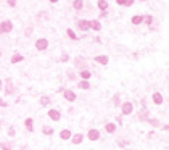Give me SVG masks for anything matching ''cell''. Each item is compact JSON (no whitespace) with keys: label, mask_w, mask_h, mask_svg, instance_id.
Listing matches in <instances>:
<instances>
[{"label":"cell","mask_w":169,"mask_h":150,"mask_svg":"<svg viewBox=\"0 0 169 150\" xmlns=\"http://www.w3.org/2000/svg\"><path fill=\"white\" fill-rule=\"evenodd\" d=\"M42 132L45 136H52L53 134V128H50V126H42Z\"/></svg>","instance_id":"obj_24"},{"label":"cell","mask_w":169,"mask_h":150,"mask_svg":"<svg viewBox=\"0 0 169 150\" xmlns=\"http://www.w3.org/2000/svg\"><path fill=\"white\" fill-rule=\"evenodd\" d=\"M82 141H84V136H82L81 132H77V134H74V136H72V137H71V142H72V144H74V145H79V144H82Z\"/></svg>","instance_id":"obj_9"},{"label":"cell","mask_w":169,"mask_h":150,"mask_svg":"<svg viewBox=\"0 0 169 150\" xmlns=\"http://www.w3.org/2000/svg\"><path fill=\"white\" fill-rule=\"evenodd\" d=\"M34 120H32V118H26V120H24V126H26V128H27V131H29V132H32L34 131Z\"/></svg>","instance_id":"obj_16"},{"label":"cell","mask_w":169,"mask_h":150,"mask_svg":"<svg viewBox=\"0 0 169 150\" xmlns=\"http://www.w3.org/2000/svg\"><path fill=\"white\" fill-rule=\"evenodd\" d=\"M24 60V57L21 55V53H15V55H11V63L15 65V63H19V61H23Z\"/></svg>","instance_id":"obj_22"},{"label":"cell","mask_w":169,"mask_h":150,"mask_svg":"<svg viewBox=\"0 0 169 150\" xmlns=\"http://www.w3.org/2000/svg\"><path fill=\"white\" fill-rule=\"evenodd\" d=\"M5 83H6V87H5V92H6V95H11V94H15V84H13V79H10V78H8V79H6L5 81Z\"/></svg>","instance_id":"obj_5"},{"label":"cell","mask_w":169,"mask_h":150,"mask_svg":"<svg viewBox=\"0 0 169 150\" xmlns=\"http://www.w3.org/2000/svg\"><path fill=\"white\" fill-rule=\"evenodd\" d=\"M108 57H106V55H97L95 57V61H97V63H98V65H108Z\"/></svg>","instance_id":"obj_15"},{"label":"cell","mask_w":169,"mask_h":150,"mask_svg":"<svg viewBox=\"0 0 169 150\" xmlns=\"http://www.w3.org/2000/svg\"><path fill=\"white\" fill-rule=\"evenodd\" d=\"M116 3L118 5H126V0H116Z\"/></svg>","instance_id":"obj_35"},{"label":"cell","mask_w":169,"mask_h":150,"mask_svg":"<svg viewBox=\"0 0 169 150\" xmlns=\"http://www.w3.org/2000/svg\"><path fill=\"white\" fill-rule=\"evenodd\" d=\"M0 107H3V108H5V107H6V102H5V100H3V98H0Z\"/></svg>","instance_id":"obj_32"},{"label":"cell","mask_w":169,"mask_h":150,"mask_svg":"<svg viewBox=\"0 0 169 150\" xmlns=\"http://www.w3.org/2000/svg\"><path fill=\"white\" fill-rule=\"evenodd\" d=\"M71 137H72V134H71L69 129H63V131L60 132V139H61V141H71Z\"/></svg>","instance_id":"obj_10"},{"label":"cell","mask_w":169,"mask_h":150,"mask_svg":"<svg viewBox=\"0 0 169 150\" xmlns=\"http://www.w3.org/2000/svg\"><path fill=\"white\" fill-rule=\"evenodd\" d=\"M132 111H134V105H132V102H124V103L121 105V113H122L124 116L130 115Z\"/></svg>","instance_id":"obj_2"},{"label":"cell","mask_w":169,"mask_h":150,"mask_svg":"<svg viewBox=\"0 0 169 150\" xmlns=\"http://www.w3.org/2000/svg\"><path fill=\"white\" fill-rule=\"evenodd\" d=\"M50 97H47V95H44V97H40V105H42V107H48V105H50Z\"/></svg>","instance_id":"obj_23"},{"label":"cell","mask_w":169,"mask_h":150,"mask_svg":"<svg viewBox=\"0 0 169 150\" xmlns=\"http://www.w3.org/2000/svg\"><path fill=\"white\" fill-rule=\"evenodd\" d=\"M48 118H50L52 121H60V118H61V115H60V111L58 110H55V108H52V110H48Z\"/></svg>","instance_id":"obj_6"},{"label":"cell","mask_w":169,"mask_h":150,"mask_svg":"<svg viewBox=\"0 0 169 150\" xmlns=\"http://www.w3.org/2000/svg\"><path fill=\"white\" fill-rule=\"evenodd\" d=\"M66 34H68V37H69V39H72V40H77V36L74 34V31H72L71 28H68V29H66Z\"/></svg>","instance_id":"obj_25"},{"label":"cell","mask_w":169,"mask_h":150,"mask_svg":"<svg viewBox=\"0 0 169 150\" xmlns=\"http://www.w3.org/2000/svg\"><path fill=\"white\" fill-rule=\"evenodd\" d=\"M79 29L81 31H87V29H90V21L89 19H79Z\"/></svg>","instance_id":"obj_8"},{"label":"cell","mask_w":169,"mask_h":150,"mask_svg":"<svg viewBox=\"0 0 169 150\" xmlns=\"http://www.w3.org/2000/svg\"><path fill=\"white\" fill-rule=\"evenodd\" d=\"M79 76H81L82 79L89 81V79H90V76H92V73H90V71H89V70H82L81 73H79Z\"/></svg>","instance_id":"obj_21"},{"label":"cell","mask_w":169,"mask_h":150,"mask_svg":"<svg viewBox=\"0 0 169 150\" xmlns=\"http://www.w3.org/2000/svg\"><path fill=\"white\" fill-rule=\"evenodd\" d=\"M68 60H69V55H68V53L61 55V58H60V61H68Z\"/></svg>","instance_id":"obj_30"},{"label":"cell","mask_w":169,"mask_h":150,"mask_svg":"<svg viewBox=\"0 0 169 150\" xmlns=\"http://www.w3.org/2000/svg\"><path fill=\"white\" fill-rule=\"evenodd\" d=\"M143 21L147 23V24H150V26H151V23H153V16H151V15H147V16H145V19H143Z\"/></svg>","instance_id":"obj_28"},{"label":"cell","mask_w":169,"mask_h":150,"mask_svg":"<svg viewBox=\"0 0 169 150\" xmlns=\"http://www.w3.org/2000/svg\"><path fill=\"white\" fill-rule=\"evenodd\" d=\"M90 29L100 31V29H102V23H100L98 19H92V21H90Z\"/></svg>","instance_id":"obj_17"},{"label":"cell","mask_w":169,"mask_h":150,"mask_svg":"<svg viewBox=\"0 0 169 150\" xmlns=\"http://www.w3.org/2000/svg\"><path fill=\"white\" fill-rule=\"evenodd\" d=\"M2 89H3V81L0 79V90H2Z\"/></svg>","instance_id":"obj_36"},{"label":"cell","mask_w":169,"mask_h":150,"mask_svg":"<svg viewBox=\"0 0 169 150\" xmlns=\"http://www.w3.org/2000/svg\"><path fill=\"white\" fill-rule=\"evenodd\" d=\"M143 19H145V16H142V15H135V16H132V24L134 26H139V24H142L143 23Z\"/></svg>","instance_id":"obj_13"},{"label":"cell","mask_w":169,"mask_h":150,"mask_svg":"<svg viewBox=\"0 0 169 150\" xmlns=\"http://www.w3.org/2000/svg\"><path fill=\"white\" fill-rule=\"evenodd\" d=\"M82 6H84V2L82 0H72V8L74 10H82Z\"/></svg>","instance_id":"obj_20"},{"label":"cell","mask_w":169,"mask_h":150,"mask_svg":"<svg viewBox=\"0 0 169 150\" xmlns=\"http://www.w3.org/2000/svg\"><path fill=\"white\" fill-rule=\"evenodd\" d=\"M48 2H50V3H57L58 0H48Z\"/></svg>","instance_id":"obj_37"},{"label":"cell","mask_w":169,"mask_h":150,"mask_svg":"<svg viewBox=\"0 0 169 150\" xmlns=\"http://www.w3.org/2000/svg\"><path fill=\"white\" fill-rule=\"evenodd\" d=\"M63 97L66 98L68 102H74L76 98H77V97H76V94H74V92L69 90V89H64V90H63Z\"/></svg>","instance_id":"obj_7"},{"label":"cell","mask_w":169,"mask_h":150,"mask_svg":"<svg viewBox=\"0 0 169 150\" xmlns=\"http://www.w3.org/2000/svg\"><path fill=\"white\" fill-rule=\"evenodd\" d=\"M8 5L10 6H15L16 5V0H8Z\"/></svg>","instance_id":"obj_33"},{"label":"cell","mask_w":169,"mask_h":150,"mask_svg":"<svg viewBox=\"0 0 169 150\" xmlns=\"http://www.w3.org/2000/svg\"><path fill=\"white\" fill-rule=\"evenodd\" d=\"M105 131L108 132V134H115V132H116V124H115V123H106V124H105Z\"/></svg>","instance_id":"obj_14"},{"label":"cell","mask_w":169,"mask_h":150,"mask_svg":"<svg viewBox=\"0 0 169 150\" xmlns=\"http://www.w3.org/2000/svg\"><path fill=\"white\" fill-rule=\"evenodd\" d=\"M47 47H48V40L47 39H37L36 40V49L39 50V52L47 50Z\"/></svg>","instance_id":"obj_4"},{"label":"cell","mask_w":169,"mask_h":150,"mask_svg":"<svg viewBox=\"0 0 169 150\" xmlns=\"http://www.w3.org/2000/svg\"><path fill=\"white\" fill-rule=\"evenodd\" d=\"M16 136V129L15 128H8V137H15Z\"/></svg>","instance_id":"obj_29"},{"label":"cell","mask_w":169,"mask_h":150,"mask_svg":"<svg viewBox=\"0 0 169 150\" xmlns=\"http://www.w3.org/2000/svg\"><path fill=\"white\" fill-rule=\"evenodd\" d=\"M0 150H13V144L10 141H0Z\"/></svg>","instance_id":"obj_12"},{"label":"cell","mask_w":169,"mask_h":150,"mask_svg":"<svg viewBox=\"0 0 169 150\" xmlns=\"http://www.w3.org/2000/svg\"><path fill=\"white\" fill-rule=\"evenodd\" d=\"M134 2H135V0H126V5H124V6H130Z\"/></svg>","instance_id":"obj_31"},{"label":"cell","mask_w":169,"mask_h":150,"mask_svg":"<svg viewBox=\"0 0 169 150\" xmlns=\"http://www.w3.org/2000/svg\"><path fill=\"white\" fill-rule=\"evenodd\" d=\"M13 31V23L10 19H5V21H0V34H8Z\"/></svg>","instance_id":"obj_1"},{"label":"cell","mask_w":169,"mask_h":150,"mask_svg":"<svg viewBox=\"0 0 169 150\" xmlns=\"http://www.w3.org/2000/svg\"><path fill=\"white\" fill-rule=\"evenodd\" d=\"M97 5H98L100 11H106V8H108V2H106V0H98Z\"/></svg>","instance_id":"obj_18"},{"label":"cell","mask_w":169,"mask_h":150,"mask_svg":"<svg viewBox=\"0 0 169 150\" xmlns=\"http://www.w3.org/2000/svg\"><path fill=\"white\" fill-rule=\"evenodd\" d=\"M31 34H32V28H27L26 29V36H31Z\"/></svg>","instance_id":"obj_34"},{"label":"cell","mask_w":169,"mask_h":150,"mask_svg":"<svg viewBox=\"0 0 169 150\" xmlns=\"http://www.w3.org/2000/svg\"><path fill=\"white\" fill-rule=\"evenodd\" d=\"M87 139H89V141H92V142L98 141V139H100V131H98V129H89V131H87Z\"/></svg>","instance_id":"obj_3"},{"label":"cell","mask_w":169,"mask_h":150,"mask_svg":"<svg viewBox=\"0 0 169 150\" xmlns=\"http://www.w3.org/2000/svg\"><path fill=\"white\" fill-rule=\"evenodd\" d=\"M113 103H115L116 107H119V105H122V103H121V100H119V95H118V94H116L115 97H113Z\"/></svg>","instance_id":"obj_27"},{"label":"cell","mask_w":169,"mask_h":150,"mask_svg":"<svg viewBox=\"0 0 169 150\" xmlns=\"http://www.w3.org/2000/svg\"><path fill=\"white\" fill-rule=\"evenodd\" d=\"M2 124H3V121H2V120H0V128H2Z\"/></svg>","instance_id":"obj_38"},{"label":"cell","mask_w":169,"mask_h":150,"mask_svg":"<svg viewBox=\"0 0 169 150\" xmlns=\"http://www.w3.org/2000/svg\"><path fill=\"white\" fill-rule=\"evenodd\" d=\"M147 121L150 123L151 126H155V128H156V126H160V121H158V120H155V118H148Z\"/></svg>","instance_id":"obj_26"},{"label":"cell","mask_w":169,"mask_h":150,"mask_svg":"<svg viewBox=\"0 0 169 150\" xmlns=\"http://www.w3.org/2000/svg\"><path fill=\"white\" fill-rule=\"evenodd\" d=\"M140 2H145V0H140Z\"/></svg>","instance_id":"obj_39"},{"label":"cell","mask_w":169,"mask_h":150,"mask_svg":"<svg viewBox=\"0 0 169 150\" xmlns=\"http://www.w3.org/2000/svg\"><path fill=\"white\" fill-rule=\"evenodd\" d=\"M77 87H79V89H84V90H87V89H90V83H89V81H85V79H82L81 83L77 84Z\"/></svg>","instance_id":"obj_19"},{"label":"cell","mask_w":169,"mask_h":150,"mask_svg":"<svg viewBox=\"0 0 169 150\" xmlns=\"http://www.w3.org/2000/svg\"><path fill=\"white\" fill-rule=\"evenodd\" d=\"M151 98H153V103L155 105H161V103H163V95H161L160 94V92H155V94L153 95H151Z\"/></svg>","instance_id":"obj_11"}]
</instances>
